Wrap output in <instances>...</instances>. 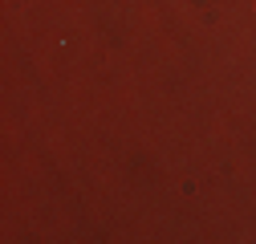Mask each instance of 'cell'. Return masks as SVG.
Wrapping results in <instances>:
<instances>
[]
</instances>
